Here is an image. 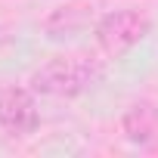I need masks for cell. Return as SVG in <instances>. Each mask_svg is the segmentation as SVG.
I'll list each match as a JSON object with an SVG mask.
<instances>
[{"instance_id":"1","label":"cell","mask_w":158,"mask_h":158,"mask_svg":"<svg viewBox=\"0 0 158 158\" xmlns=\"http://www.w3.org/2000/svg\"><path fill=\"white\" fill-rule=\"evenodd\" d=\"M96 77H99L96 62L81 59V56H59V59L44 62L31 74V90L44 96H56V99H71V96H81Z\"/></svg>"},{"instance_id":"3","label":"cell","mask_w":158,"mask_h":158,"mask_svg":"<svg viewBox=\"0 0 158 158\" xmlns=\"http://www.w3.org/2000/svg\"><path fill=\"white\" fill-rule=\"evenodd\" d=\"M37 124H40V112L31 90L0 87V127L16 136H28L37 130Z\"/></svg>"},{"instance_id":"4","label":"cell","mask_w":158,"mask_h":158,"mask_svg":"<svg viewBox=\"0 0 158 158\" xmlns=\"http://www.w3.org/2000/svg\"><path fill=\"white\" fill-rule=\"evenodd\" d=\"M124 133L136 146H155L158 143V112L152 106H130L124 115Z\"/></svg>"},{"instance_id":"2","label":"cell","mask_w":158,"mask_h":158,"mask_svg":"<svg viewBox=\"0 0 158 158\" xmlns=\"http://www.w3.org/2000/svg\"><path fill=\"white\" fill-rule=\"evenodd\" d=\"M152 22L146 13L139 10H112L106 16H99L93 34H96V44L106 56H124L130 47H136L146 34H149Z\"/></svg>"}]
</instances>
